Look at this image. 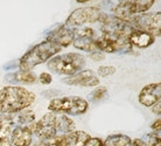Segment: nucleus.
<instances>
[{
	"mask_svg": "<svg viewBox=\"0 0 161 146\" xmlns=\"http://www.w3.org/2000/svg\"><path fill=\"white\" fill-rule=\"evenodd\" d=\"M63 83L70 86L80 87H96L99 85V79L97 78L96 73L91 70H82L76 74L63 79Z\"/></svg>",
	"mask_w": 161,
	"mask_h": 146,
	"instance_id": "11",
	"label": "nucleus"
},
{
	"mask_svg": "<svg viewBox=\"0 0 161 146\" xmlns=\"http://www.w3.org/2000/svg\"><path fill=\"white\" fill-rule=\"evenodd\" d=\"M90 58H91L92 60H95V62H101V60H103L105 58V55L103 53V52L97 50V51L90 53Z\"/></svg>",
	"mask_w": 161,
	"mask_h": 146,
	"instance_id": "28",
	"label": "nucleus"
},
{
	"mask_svg": "<svg viewBox=\"0 0 161 146\" xmlns=\"http://www.w3.org/2000/svg\"><path fill=\"white\" fill-rule=\"evenodd\" d=\"M12 142L15 146H31L33 142V132L29 125L15 126L12 132Z\"/></svg>",
	"mask_w": 161,
	"mask_h": 146,
	"instance_id": "16",
	"label": "nucleus"
},
{
	"mask_svg": "<svg viewBox=\"0 0 161 146\" xmlns=\"http://www.w3.org/2000/svg\"><path fill=\"white\" fill-rule=\"evenodd\" d=\"M103 13L98 7H82L75 9L68 19L65 21V26L67 27H80L82 24L85 23H95L98 22Z\"/></svg>",
	"mask_w": 161,
	"mask_h": 146,
	"instance_id": "10",
	"label": "nucleus"
},
{
	"mask_svg": "<svg viewBox=\"0 0 161 146\" xmlns=\"http://www.w3.org/2000/svg\"><path fill=\"white\" fill-rule=\"evenodd\" d=\"M86 146H105L104 140H102L101 138H96V137H91L89 139Z\"/></svg>",
	"mask_w": 161,
	"mask_h": 146,
	"instance_id": "27",
	"label": "nucleus"
},
{
	"mask_svg": "<svg viewBox=\"0 0 161 146\" xmlns=\"http://www.w3.org/2000/svg\"><path fill=\"white\" fill-rule=\"evenodd\" d=\"M152 111H153L155 115H161V101L152 107Z\"/></svg>",
	"mask_w": 161,
	"mask_h": 146,
	"instance_id": "29",
	"label": "nucleus"
},
{
	"mask_svg": "<svg viewBox=\"0 0 161 146\" xmlns=\"http://www.w3.org/2000/svg\"><path fill=\"white\" fill-rule=\"evenodd\" d=\"M155 4L154 0H127L119 1L112 8L113 15L129 21L131 18L147 12Z\"/></svg>",
	"mask_w": 161,
	"mask_h": 146,
	"instance_id": "7",
	"label": "nucleus"
},
{
	"mask_svg": "<svg viewBox=\"0 0 161 146\" xmlns=\"http://www.w3.org/2000/svg\"><path fill=\"white\" fill-rule=\"evenodd\" d=\"M97 50H101V52H127L132 50V45L130 44L129 38L120 37V36H113L102 34L99 37L95 40Z\"/></svg>",
	"mask_w": 161,
	"mask_h": 146,
	"instance_id": "9",
	"label": "nucleus"
},
{
	"mask_svg": "<svg viewBox=\"0 0 161 146\" xmlns=\"http://www.w3.org/2000/svg\"><path fill=\"white\" fill-rule=\"evenodd\" d=\"M65 138L64 134L57 136L55 138L52 139H39L33 146H64Z\"/></svg>",
	"mask_w": 161,
	"mask_h": 146,
	"instance_id": "22",
	"label": "nucleus"
},
{
	"mask_svg": "<svg viewBox=\"0 0 161 146\" xmlns=\"http://www.w3.org/2000/svg\"><path fill=\"white\" fill-rule=\"evenodd\" d=\"M96 38H89V37H75L73 44L74 47L83 50L86 52H95L97 51L96 43H95Z\"/></svg>",
	"mask_w": 161,
	"mask_h": 146,
	"instance_id": "21",
	"label": "nucleus"
},
{
	"mask_svg": "<svg viewBox=\"0 0 161 146\" xmlns=\"http://www.w3.org/2000/svg\"><path fill=\"white\" fill-rule=\"evenodd\" d=\"M74 40H75V34H74L73 28L67 27L65 24L60 26V27L53 30L50 34L48 35L47 41L53 42V43L60 45L62 49L63 48L69 47L70 44H73Z\"/></svg>",
	"mask_w": 161,
	"mask_h": 146,
	"instance_id": "13",
	"label": "nucleus"
},
{
	"mask_svg": "<svg viewBox=\"0 0 161 146\" xmlns=\"http://www.w3.org/2000/svg\"><path fill=\"white\" fill-rule=\"evenodd\" d=\"M151 128L153 129V131L160 130L161 129V119H157V121H154V122L151 124Z\"/></svg>",
	"mask_w": 161,
	"mask_h": 146,
	"instance_id": "30",
	"label": "nucleus"
},
{
	"mask_svg": "<svg viewBox=\"0 0 161 146\" xmlns=\"http://www.w3.org/2000/svg\"><path fill=\"white\" fill-rule=\"evenodd\" d=\"M98 22H101L102 24V33L106 35L120 36L129 38V36L136 30V28L129 21L120 19L113 14H102Z\"/></svg>",
	"mask_w": 161,
	"mask_h": 146,
	"instance_id": "6",
	"label": "nucleus"
},
{
	"mask_svg": "<svg viewBox=\"0 0 161 146\" xmlns=\"http://www.w3.org/2000/svg\"><path fill=\"white\" fill-rule=\"evenodd\" d=\"M139 103L145 107H153L161 101V83H148L139 93Z\"/></svg>",
	"mask_w": 161,
	"mask_h": 146,
	"instance_id": "12",
	"label": "nucleus"
},
{
	"mask_svg": "<svg viewBox=\"0 0 161 146\" xmlns=\"http://www.w3.org/2000/svg\"><path fill=\"white\" fill-rule=\"evenodd\" d=\"M65 145L64 146H86L91 136L85 131H73L64 134Z\"/></svg>",
	"mask_w": 161,
	"mask_h": 146,
	"instance_id": "18",
	"label": "nucleus"
},
{
	"mask_svg": "<svg viewBox=\"0 0 161 146\" xmlns=\"http://www.w3.org/2000/svg\"><path fill=\"white\" fill-rule=\"evenodd\" d=\"M61 50L62 48L60 45L47 40L43 41L33 47L21 57V59L19 60V68L22 71H32V68L35 66L46 63L53 57H55Z\"/></svg>",
	"mask_w": 161,
	"mask_h": 146,
	"instance_id": "3",
	"label": "nucleus"
},
{
	"mask_svg": "<svg viewBox=\"0 0 161 146\" xmlns=\"http://www.w3.org/2000/svg\"><path fill=\"white\" fill-rule=\"evenodd\" d=\"M49 110L55 114L74 115L80 116L89 110V103L86 100L78 96H62L53 99L49 102Z\"/></svg>",
	"mask_w": 161,
	"mask_h": 146,
	"instance_id": "5",
	"label": "nucleus"
},
{
	"mask_svg": "<svg viewBox=\"0 0 161 146\" xmlns=\"http://www.w3.org/2000/svg\"><path fill=\"white\" fill-rule=\"evenodd\" d=\"M35 101V94L24 87L6 86L0 89V111L13 115L28 109Z\"/></svg>",
	"mask_w": 161,
	"mask_h": 146,
	"instance_id": "2",
	"label": "nucleus"
},
{
	"mask_svg": "<svg viewBox=\"0 0 161 146\" xmlns=\"http://www.w3.org/2000/svg\"><path fill=\"white\" fill-rule=\"evenodd\" d=\"M151 133H152V136H153V137H155V138H157L158 140L161 143V129H160V130L153 131V132H151Z\"/></svg>",
	"mask_w": 161,
	"mask_h": 146,
	"instance_id": "32",
	"label": "nucleus"
},
{
	"mask_svg": "<svg viewBox=\"0 0 161 146\" xmlns=\"http://www.w3.org/2000/svg\"><path fill=\"white\" fill-rule=\"evenodd\" d=\"M129 42L132 45V48L136 47L139 48V49H146V48L151 47L155 42V37L148 32L136 29L129 36Z\"/></svg>",
	"mask_w": 161,
	"mask_h": 146,
	"instance_id": "14",
	"label": "nucleus"
},
{
	"mask_svg": "<svg viewBox=\"0 0 161 146\" xmlns=\"http://www.w3.org/2000/svg\"><path fill=\"white\" fill-rule=\"evenodd\" d=\"M48 68L57 74L71 75L80 72L85 66L84 56L77 52H68L64 55L55 56L48 60Z\"/></svg>",
	"mask_w": 161,
	"mask_h": 146,
	"instance_id": "4",
	"label": "nucleus"
},
{
	"mask_svg": "<svg viewBox=\"0 0 161 146\" xmlns=\"http://www.w3.org/2000/svg\"><path fill=\"white\" fill-rule=\"evenodd\" d=\"M29 129L33 134L37 136L40 139H52L57 136L73 132L76 129V125L68 116L50 111L44 114L36 123H32Z\"/></svg>",
	"mask_w": 161,
	"mask_h": 146,
	"instance_id": "1",
	"label": "nucleus"
},
{
	"mask_svg": "<svg viewBox=\"0 0 161 146\" xmlns=\"http://www.w3.org/2000/svg\"><path fill=\"white\" fill-rule=\"evenodd\" d=\"M9 116H11L13 125H16V126L31 125L34 122V119H35L34 113L32 110H29V109H25V110L20 111V113L9 115Z\"/></svg>",
	"mask_w": 161,
	"mask_h": 146,
	"instance_id": "19",
	"label": "nucleus"
},
{
	"mask_svg": "<svg viewBox=\"0 0 161 146\" xmlns=\"http://www.w3.org/2000/svg\"><path fill=\"white\" fill-rule=\"evenodd\" d=\"M129 22L136 29L151 33L154 37L161 36V12L142 13L131 18Z\"/></svg>",
	"mask_w": 161,
	"mask_h": 146,
	"instance_id": "8",
	"label": "nucleus"
},
{
	"mask_svg": "<svg viewBox=\"0 0 161 146\" xmlns=\"http://www.w3.org/2000/svg\"><path fill=\"white\" fill-rule=\"evenodd\" d=\"M75 37H89V38H96V34L91 28H77L74 29Z\"/></svg>",
	"mask_w": 161,
	"mask_h": 146,
	"instance_id": "24",
	"label": "nucleus"
},
{
	"mask_svg": "<svg viewBox=\"0 0 161 146\" xmlns=\"http://www.w3.org/2000/svg\"><path fill=\"white\" fill-rule=\"evenodd\" d=\"M116 73V67L114 66H99L98 67V74L102 77H109Z\"/></svg>",
	"mask_w": 161,
	"mask_h": 146,
	"instance_id": "25",
	"label": "nucleus"
},
{
	"mask_svg": "<svg viewBox=\"0 0 161 146\" xmlns=\"http://www.w3.org/2000/svg\"><path fill=\"white\" fill-rule=\"evenodd\" d=\"M13 123L9 115L0 116V146H13Z\"/></svg>",
	"mask_w": 161,
	"mask_h": 146,
	"instance_id": "15",
	"label": "nucleus"
},
{
	"mask_svg": "<svg viewBox=\"0 0 161 146\" xmlns=\"http://www.w3.org/2000/svg\"><path fill=\"white\" fill-rule=\"evenodd\" d=\"M105 146H132V139L129 136L121 133H113L106 137L104 140Z\"/></svg>",
	"mask_w": 161,
	"mask_h": 146,
	"instance_id": "20",
	"label": "nucleus"
},
{
	"mask_svg": "<svg viewBox=\"0 0 161 146\" xmlns=\"http://www.w3.org/2000/svg\"><path fill=\"white\" fill-rule=\"evenodd\" d=\"M132 146H145V143H144V140L142 139H134V140H132Z\"/></svg>",
	"mask_w": 161,
	"mask_h": 146,
	"instance_id": "31",
	"label": "nucleus"
},
{
	"mask_svg": "<svg viewBox=\"0 0 161 146\" xmlns=\"http://www.w3.org/2000/svg\"><path fill=\"white\" fill-rule=\"evenodd\" d=\"M5 80L12 83H34L37 80L36 74L32 71H15L13 73H8L5 77Z\"/></svg>",
	"mask_w": 161,
	"mask_h": 146,
	"instance_id": "17",
	"label": "nucleus"
},
{
	"mask_svg": "<svg viewBox=\"0 0 161 146\" xmlns=\"http://www.w3.org/2000/svg\"><path fill=\"white\" fill-rule=\"evenodd\" d=\"M108 88L104 86H99L97 87L96 89L90 94V99H91V101H93V102H96V101H101L102 99H104V98H106L108 96Z\"/></svg>",
	"mask_w": 161,
	"mask_h": 146,
	"instance_id": "23",
	"label": "nucleus"
},
{
	"mask_svg": "<svg viewBox=\"0 0 161 146\" xmlns=\"http://www.w3.org/2000/svg\"><path fill=\"white\" fill-rule=\"evenodd\" d=\"M39 80H40V83H42V85H49V83L53 81V78L49 73H47V72H42V73L40 74V77H39Z\"/></svg>",
	"mask_w": 161,
	"mask_h": 146,
	"instance_id": "26",
	"label": "nucleus"
}]
</instances>
